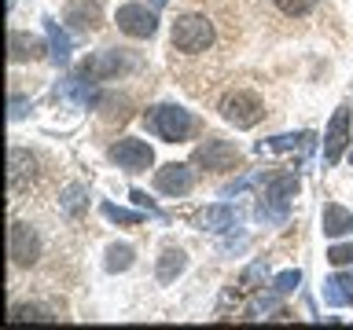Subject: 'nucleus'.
Here are the masks:
<instances>
[{
    "label": "nucleus",
    "instance_id": "nucleus-18",
    "mask_svg": "<svg viewBox=\"0 0 353 330\" xmlns=\"http://www.w3.org/2000/svg\"><path fill=\"white\" fill-rule=\"evenodd\" d=\"M353 301V275H331L324 283V305L331 308H342Z\"/></svg>",
    "mask_w": 353,
    "mask_h": 330
},
{
    "label": "nucleus",
    "instance_id": "nucleus-29",
    "mask_svg": "<svg viewBox=\"0 0 353 330\" xmlns=\"http://www.w3.org/2000/svg\"><path fill=\"white\" fill-rule=\"evenodd\" d=\"M327 261L335 264V268H346V264H353V242H339V246L327 250Z\"/></svg>",
    "mask_w": 353,
    "mask_h": 330
},
{
    "label": "nucleus",
    "instance_id": "nucleus-31",
    "mask_svg": "<svg viewBox=\"0 0 353 330\" xmlns=\"http://www.w3.org/2000/svg\"><path fill=\"white\" fill-rule=\"evenodd\" d=\"M129 198H132V202H137L140 209H148V213H159V209H154V206H151V198H148V195H143V191H132Z\"/></svg>",
    "mask_w": 353,
    "mask_h": 330
},
{
    "label": "nucleus",
    "instance_id": "nucleus-17",
    "mask_svg": "<svg viewBox=\"0 0 353 330\" xmlns=\"http://www.w3.org/2000/svg\"><path fill=\"white\" fill-rule=\"evenodd\" d=\"M184 268H188V253H184L181 246H165L162 257H159V268H154V275H159V283H173Z\"/></svg>",
    "mask_w": 353,
    "mask_h": 330
},
{
    "label": "nucleus",
    "instance_id": "nucleus-30",
    "mask_svg": "<svg viewBox=\"0 0 353 330\" xmlns=\"http://www.w3.org/2000/svg\"><path fill=\"white\" fill-rule=\"evenodd\" d=\"M26 107H30V103H26L22 96H11V121H19L22 114H26Z\"/></svg>",
    "mask_w": 353,
    "mask_h": 330
},
{
    "label": "nucleus",
    "instance_id": "nucleus-19",
    "mask_svg": "<svg viewBox=\"0 0 353 330\" xmlns=\"http://www.w3.org/2000/svg\"><path fill=\"white\" fill-rule=\"evenodd\" d=\"M66 22H74L77 30H96L99 26V0H74L66 11Z\"/></svg>",
    "mask_w": 353,
    "mask_h": 330
},
{
    "label": "nucleus",
    "instance_id": "nucleus-3",
    "mask_svg": "<svg viewBox=\"0 0 353 330\" xmlns=\"http://www.w3.org/2000/svg\"><path fill=\"white\" fill-rule=\"evenodd\" d=\"M214 44V22L199 11H188L173 22V48L184 55H203Z\"/></svg>",
    "mask_w": 353,
    "mask_h": 330
},
{
    "label": "nucleus",
    "instance_id": "nucleus-8",
    "mask_svg": "<svg viewBox=\"0 0 353 330\" xmlns=\"http://www.w3.org/2000/svg\"><path fill=\"white\" fill-rule=\"evenodd\" d=\"M195 187V169L192 165H181V162H170L154 173V191L159 195H170V198H181Z\"/></svg>",
    "mask_w": 353,
    "mask_h": 330
},
{
    "label": "nucleus",
    "instance_id": "nucleus-4",
    "mask_svg": "<svg viewBox=\"0 0 353 330\" xmlns=\"http://www.w3.org/2000/svg\"><path fill=\"white\" fill-rule=\"evenodd\" d=\"M221 118L228 121V125H236V129H254L258 121L265 118V107H261V99L254 96V92H243V88H236V92H228L225 99H221Z\"/></svg>",
    "mask_w": 353,
    "mask_h": 330
},
{
    "label": "nucleus",
    "instance_id": "nucleus-27",
    "mask_svg": "<svg viewBox=\"0 0 353 330\" xmlns=\"http://www.w3.org/2000/svg\"><path fill=\"white\" fill-rule=\"evenodd\" d=\"M265 275H269V268H265V261H254L250 268L243 272L239 286H243V290H258V283H265Z\"/></svg>",
    "mask_w": 353,
    "mask_h": 330
},
{
    "label": "nucleus",
    "instance_id": "nucleus-12",
    "mask_svg": "<svg viewBox=\"0 0 353 330\" xmlns=\"http://www.w3.org/2000/svg\"><path fill=\"white\" fill-rule=\"evenodd\" d=\"M350 143V110L339 107L335 114H331V125H327V136H324V162L335 165L342 158V151H346Z\"/></svg>",
    "mask_w": 353,
    "mask_h": 330
},
{
    "label": "nucleus",
    "instance_id": "nucleus-6",
    "mask_svg": "<svg viewBox=\"0 0 353 330\" xmlns=\"http://www.w3.org/2000/svg\"><path fill=\"white\" fill-rule=\"evenodd\" d=\"M110 162H114L118 169H125V173H148L151 162H154V151L143 140L125 136V140L110 143Z\"/></svg>",
    "mask_w": 353,
    "mask_h": 330
},
{
    "label": "nucleus",
    "instance_id": "nucleus-33",
    "mask_svg": "<svg viewBox=\"0 0 353 330\" xmlns=\"http://www.w3.org/2000/svg\"><path fill=\"white\" fill-rule=\"evenodd\" d=\"M350 165H353V154H350Z\"/></svg>",
    "mask_w": 353,
    "mask_h": 330
},
{
    "label": "nucleus",
    "instance_id": "nucleus-14",
    "mask_svg": "<svg viewBox=\"0 0 353 330\" xmlns=\"http://www.w3.org/2000/svg\"><path fill=\"white\" fill-rule=\"evenodd\" d=\"M59 96L70 99V103H77V107L92 103V99H96V77H88L85 70L74 74V77H66V81L59 85Z\"/></svg>",
    "mask_w": 353,
    "mask_h": 330
},
{
    "label": "nucleus",
    "instance_id": "nucleus-5",
    "mask_svg": "<svg viewBox=\"0 0 353 330\" xmlns=\"http://www.w3.org/2000/svg\"><path fill=\"white\" fill-rule=\"evenodd\" d=\"M8 257H11V264H19V268L37 264L41 239H37V231H33L26 220H15V224L8 228Z\"/></svg>",
    "mask_w": 353,
    "mask_h": 330
},
{
    "label": "nucleus",
    "instance_id": "nucleus-13",
    "mask_svg": "<svg viewBox=\"0 0 353 330\" xmlns=\"http://www.w3.org/2000/svg\"><path fill=\"white\" fill-rule=\"evenodd\" d=\"M203 231H214V235H225V231H236L239 228V209L228 206V202H217V206H206L195 220Z\"/></svg>",
    "mask_w": 353,
    "mask_h": 330
},
{
    "label": "nucleus",
    "instance_id": "nucleus-1",
    "mask_svg": "<svg viewBox=\"0 0 353 330\" xmlns=\"http://www.w3.org/2000/svg\"><path fill=\"white\" fill-rule=\"evenodd\" d=\"M294 195H298V176H294V173L269 176L254 213H258L261 224H283L287 213H291V198H294Z\"/></svg>",
    "mask_w": 353,
    "mask_h": 330
},
{
    "label": "nucleus",
    "instance_id": "nucleus-22",
    "mask_svg": "<svg viewBox=\"0 0 353 330\" xmlns=\"http://www.w3.org/2000/svg\"><path fill=\"white\" fill-rule=\"evenodd\" d=\"M41 55V44L33 37H22L19 30H11V63H22V59H37Z\"/></svg>",
    "mask_w": 353,
    "mask_h": 330
},
{
    "label": "nucleus",
    "instance_id": "nucleus-20",
    "mask_svg": "<svg viewBox=\"0 0 353 330\" xmlns=\"http://www.w3.org/2000/svg\"><path fill=\"white\" fill-rule=\"evenodd\" d=\"M44 33H48V48H52V63H70V52H74V44L70 37L59 30V22L55 19H44Z\"/></svg>",
    "mask_w": 353,
    "mask_h": 330
},
{
    "label": "nucleus",
    "instance_id": "nucleus-21",
    "mask_svg": "<svg viewBox=\"0 0 353 330\" xmlns=\"http://www.w3.org/2000/svg\"><path fill=\"white\" fill-rule=\"evenodd\" d=\"M85 202H88V187H85V184H70V187L59 195V209H63L66 217H77V213L85 209Z\"/></svg>",
    "mask_w": 353,
    "mask_h": 330
},
{
    "label": "nucleus",
    "instance_id": "nucleus-9",
    "mask_svg": "<svg viewBox=\"0 0 353 330\" xmlns=\"http://www.w3.org/2000/svg\"><path fill=\"white\" fill-rule=\"evenodd\" d=\"M33 176H37V158L22 147H11L8 151V191L11 195H22L30 191Z\"/></svg>",
    "mask_w": 353,
    "mask_h": 330
},
{
    "label": "nucleus",
    "instance_id": "nucleus-24",
    "mask_svg": "<svg viewBox=\"0 0 353 330\" xmlns=\"http://www.w3.org/2000/svg\"><path fill=\"white\" fill-rule=\"evenodd\" d=\"M132 268V246H110L107 250V272L114 275V272H125Z\"/></svg>",
    "mask_w": 353,
    "mask_h": 330
},
{
    "label": "nucleus",
    "instance_id": "nucleus-11",
    "mask_svg": "<svg viewBox=\"0 0 353 330\" xmlns=\"http://www.w3.org/2000/svg\"><path fill=\"white\" fill-rule=\"evenodd\" d=\"M118 30L129 33V37H154V30H159V19H154V11H148L143 4H125L118 8Z\"/></svg>",
    "mask_w": 353,
    "mask_h": 330
},
{
    "label": "nucleus",
    "instance_id": "nucleus-26",
    "mask_svg": "<svg viewBox=\"0 0 353 330\" xmlns=\"http://www.w3.org/2000/svg\"><path fill=\"white\" fill-rule=\"evenodd\" d=\"M103 217L107 220H118V224H140L143 213H132V209H121L114 202H103Z\"/></svg>",
    "mask_w": 353,
    "mask_h": 330
},
{
    "label": "nucleus",
    "instance_id": "nucleus-25",
    "mask_svg": "<svg viewBox=\"0 0 353 330\" xmlns=\"http://www.w3.org/2000/svg\"><path fill=\"white\" fill-rule=\"evenodd\" d=\"M276 8L283 11V15H291V19H302V15H309V11L316 8V0H272Z\"/></svg>",
    "mask_w": 353,
    "mask_h": 330
},
{
    "label": "nucleus",
    "instance_id": "nucleus-28",
    "mask_svg": "<svg viewBox=\"0 0 353 330\" xmlns=\"http://www.w3.org/2000/svg\"><path fill=\"white\" fill-rule=\"evenodd\" d=\"M298 283H302V272L291 268V272H280V275H276V279H272V290H276V294H294Z\"/></svg>",
    "mask_w": 353,
    "mask_h": 330
},
{
    "label": "nucleus",
    "instance_id": "nucleus-15",
    "mask_svg": "<svg viewBox=\"0 0 353 330\" xmlns=\"http://www.w3.org/2000/svg\"><path fill=\"white\" fill-rule=\"evenodd\" d=\"M258 154H283V151H313V132H291V136H272V140H261Z\"/></svg>",
    "mask_w": 353,
    "mask_h": 330
},
{
    "label": "nucleus",
    "instance_id": "nucleus-23",
    "mask_svg": "<svg viewBox=\"0 0 353 330\" xmlns=\"http://www.w3.org/2000/svg\"><path fill=\"white\" fill-rule=\"evenodd\" d=\"M11 323H52L55 316H48L44 308H37V305H11Z\"/></svg>",
    "mask_w": 353,
    "mask_h": 330
},
{
    "label": "nucleus",
    "instance_id": "nucleus-2",
    "mask_svg": "<svg viewBox=\"0 0 353 330\" xmlns=\"http://www.w3.org/2000/svg\"><path fill=\"white\" fill-rule=\"evenodd\" d=\"M143 125L165 143H184L195 132V118L188 114V110L173 107V103H162V107H151L148 114H143Z\"/></svg>",
    "mask_w": 353,
    "mask_h": 330
},
{
    "label": "nucleus",
    "instance_id": "nucleus-16",
    "mask_svg": "<svg viewBox=\"0 0 353 330\" xmlns=\"http://www.w3.org/2000/svg\"><path fill=\"white\" fill-rule=\"evenodd\" d=\"M320 224H324V235L327 239H342L353 231V213L350 209H342L339 202H327L324 213H320Z\"/></svg>",
    "mask_w": 353,
    "mask_h": 330
},
{
    "label": "nucleus",
    "instance_id": "nucleus-7",
    "mask_svg": "<svg viewBox=\"0 0 353 330\" xmlns=\"http://www.w3.org/2000/svg\"><path fill=\"white\" fill-rule=\"evenodd\" d=\"M195 165H203L210 173H228L239 165V147L228 140H206L203 147H195Z\"/></svg>",
    "mask_w": 353,
    "mask_h": 330
},
{
    "label": "nucleus",
    "instance_id": "nucleus-10",
    "mask_svg": "<svg viewBox=\"0 0 353 330\" xmlns=\"http://www.w3.org/2000/svg\"><path fill=\"white\" fill-rule=\"evenodd\" d=\"M81 70L88 74V77H96V81H110V77H118V74H129V70H137V59H129L125 52H99V55H92Z\"/></svg>",
    "mask_w": 353,
    "mask_h": 330
},
{
    "label": "nucleus",
    "instance_id": "nucleus-32",
    "mask_svg": "<svg viewBox=\"0 0 353 330\" xmlns=\"http://www.w3.org/2000/svg\"><path fill=\"white\" fill-rule=\"evenodd\" d=\"M162 4H165V0H154V8H162Z\"/></svg>",
    "mask_w": 353,
    "mask_h": 330
}]
</instances>
